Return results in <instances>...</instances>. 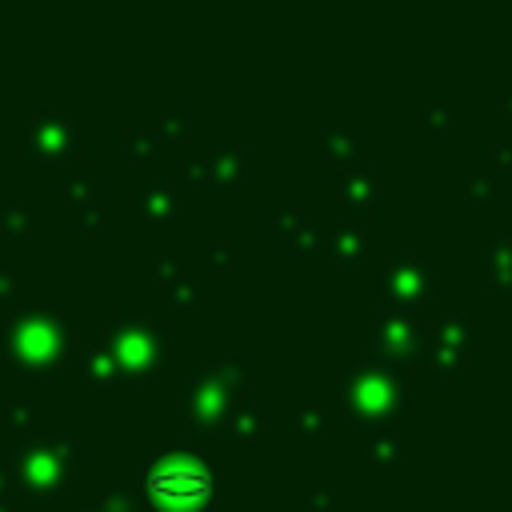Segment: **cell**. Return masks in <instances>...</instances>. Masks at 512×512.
<instances>
[{
  "label": "cell",
  "instance_id": "obj_1",
  "mask_svg": "<svg viewBox=\"0 0 512 512\" xmlns=\"http://www.w3.org/2000/svg\"><path fill=\"white\" fill-rule=\"evenodd\" d=\"M148 488H152V496H160V500L188 504V500H204L208 488H212V480H208V472H204L200 464H192V460H164L160 468H152Z\"/></svg>",
  "mask_w": 512,
  "mask_h": 512
}]
</instances>
